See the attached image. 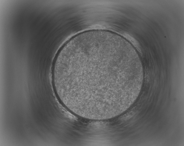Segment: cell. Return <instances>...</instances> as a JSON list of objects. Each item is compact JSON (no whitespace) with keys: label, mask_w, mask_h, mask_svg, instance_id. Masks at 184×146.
Returning a JSON list of instances; mask_svg holds the SVG:
<instances>
[{"label":"cell","mask_w":184,"mask_h":146,"mask_svg":"<svg viewBox=\"0 0 184 146\" xmlns=\"http://www.w3.org/2000/svg\"><path fill=\"white\" fill-rule=\"evenodd\" d=\"M141 71L126 51L114 43L79 45L54 63L52 75L61 103L78 116L105 120L135 102Z\"/></svg>","instance_id":"6da1fadb"}]
</instances>
